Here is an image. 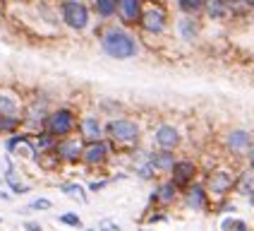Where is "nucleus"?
Masks as SVG:
<instances>
[{"instance_id":"nucleus-1","label":"nucleus","mask_w":254,"mask_h":231,"mask_svg":"<svg viewBox=\"0 0 254 231\" xmlns=\"http://www.w3.org/2000/svg\"><path fill=\"white\" fill-rule=\"evenodd\" d=\"M101 48H103L106 56L115 58V60L134 58L137 56V51H139V46H137V41H134V36L127 34L125 29H118V27L103 31V36H101Z\"/></svg>"},{"instance_id":"nucleus-2","label":"nucleus","mask_w":254,"mask_h":231,"mask_svg":"<svg viewBox=\"0 0 254 231\" xmlns=\"http://www.w3.org/2000/svg\"><path fill=\"white\" fill-rule=\"evenodd\" d=\"M77 128V116L72 109H56V111H51V114L46 116V120H43V130L46 132H51L56 140L60 137H67L72 130Z\"/></svg>"},{"instance_id":"nucleus-3","label":"nucleus","mask_w":254,"mask_h":231,"mask_svg":"<svg viewBox=\"0 0 254 231\" xmlns=\"http://www.w3.org/2000/svg\"><path fill=\"white\" fill-rule=\"evenodd\" d=\"M60 17L65 22V27L72 31H84L89 27V7L82 0H60Z\"/></svg>"},{"instance_id":"nucleus-4","label":"nucleus","mask_w":254,"mask_h":231,"mask_svg":"<svg viewBox=\"0 0 254 231\" xmlns=\"http://www.w3.org/2000/svg\"><path fill=\"white\" fill-rule=\"evenodd\" d=\"M106 135L120 144H132L139 140V125L127 118H115L106 125Z\"/></svg>"},{"instance_id":"nucleus-5","label":"nucleus","mask_w":254,"mask_h":231,"mask_svg":"<svg viewBox=\"0 0 254 231\" xmlns=\"http://www.w3.org/2000/svg\"><path fill=\"white\" fill-rule=\"evenodd\" d=\"M82 149H84V140L82 137H60L56 142V152L60 161H65V164H77V161H82Z\"/></svg>"},{"instance_id":"nucleus-6","label":"nucleus","mask_w":254,"mask_h":231,"mask_svg":"<svg viewBox=\"0 0 254 231\" xmlns=\"http://www.w3.org/2000/svg\"><path fill=\"white\" fill-rule=\"evenodd\" d=\"M48 114H51V111H48V101L41 99V97H36V99H31L27 104L24 116H22V125L43 128V120H46V116H48Z\"/></svg>"},{"instance_id":"nucleus-7","label":"nucleus","mask_w":254,"mask_h":231,"mask_svg":"<svg viewBox=\"0 0 254 231\" xmlns=\"http://www.w3.org/2000/svg\"><path fill=\"white\" fill-rule=\"evenodd\" d=\"M139 24L149 34H163L166 31V12L161 7H149L146 12H141Z\"/></svg>"},{"instance_id":"nucleus-8","label":"nucleus","mask_w":254,"mask_h":231,"mask_svg":"<svg viewBox=\"0 0 254 231\" xmlns=\"http://www.w3.org/2000/svg\"><path fill=\"white\" fill-rule=\"evenodd\" d=\"M111 154V147L103 142V140H96V142H89L82 149V161L86 166H101Z\"/></svg>"},{"instance_id":"nucleus-9","label":"nucleus","mask_w":254,"mask_h":231,"mask_svg":"<svg viewBox=\"0 0 254 231\" xmlns=\"http://www.w3.org/2000/svg\"><path fill=\"white\" fill-rule=\"evenodd\" d=\"M170 173H173V181H175V186H178V188H185V186H190V183L194 181L197 166H194V161L183 159V161H175V164H173Z\"/></svg>"},{"instance_id":"nucleus-10","label":"nucleus","mask_w":254,"mask_h":231,"mask_svg":"<svg viewBox=\"0 0 254 231\" xmlns=\"http://www.w3.org/2000/svg\"><path fill=\"white\" fill-rule=\"evenodd\" d=\"M79 132H82V140H84V142H96V140H103L106 128L99 123V118L84 116V118L79 120Z\"/></svg>"},{"instance_id":"nucleus-11","label":"nucleus","mask_w":254,"mask_h":231,"mask_svg":"<svg viewBox=\"0 0 254 231\" xmlns=\"http://www.w3.org/2000/svg\"><path fill=\"white\" fill-rule=\"evenodd\" d=\"M154 142L163 149H175L180 144V132L175 125H158L154 132Z\"/></svg>"},{"instance_id":"nucleus-12","label":"nucleus","mask_w":254,"mask_h":231,"mask_svg":"<svg viewBox=\"0 0 254 231\" xmlns=\"http://www.w3.org/2000/svg\"><path fill=\"white\" fill-rule=\"evenodd\" d=\"M141 2L144 0H118V14L125 24H137L139 22Z\"/></svg>"},{"instance_id":"nucleus-13","label":"nucleus","mask_w":254,"mask_h":231,"mask_svg":"<svg viewBox=\"0 0 254 231\" xmlns=\"http://www.w3.org/2000/svg\"><path fill=\"white\" fill-rule=\"evenodd\" d=\"M2 181L10 186V190H12L14 195H24V193H29V190H31L27 183H22V181H19L17 169L12 166V159H10V154H5V173H2Z\"/></svg>"},{"instance_id":"nucleus-14","label":"nucleus","mask_w":254,"mask_h":231,"mask_svg":"<svg viewBox=\"0 0 254 231\" xmlns=\"http://www.w3.org/2000/svg\"><path fill=\"white\" fill-rule=\"evenodd\" d=\"M233 186H235V178L228 171H213L211 178H209V190L216 195H226Z\"/></svg>"},{"instance_id":"nucleus-15","label":"nucleus","mask_w":254,"mask_h":231,"mask_svg":"<svg viewBox=\"0 0 254 231\" xmlns=\"http://www.w3.org/2000/svg\"><path fill=\"white\" fill-rule=\"evenodd\" d=\"M149 161H151V166H154L156 171H168L173 169V164H175V154L170 152V149H158L154 154H149Z\"/></svg>"},{"instance_id":"nucleus-16","label":"nucleus","mask_w":254,"mask_h":231,"mask_svg":"<svg viewBox=\"0 0 254 231\" xmlns=\"http://www.w3.org/2000/svg\"><path fill=\"white\" fill-rule=\"evenodd\" d=\"M185 205L190 210H204L206 205V188L204 186H190L185 193Z\"/></svg>"},{"instance_id":"nucleus-17","label":"nucleus","mask_w":254,"mask_h":231,"mask_svg":"<svg viewBox=\"0 0 254 231\" xmlns=\"http://www.w3.org/2000/svg\"><path fill=\"white\" fill-rule=\"evenodd\" d=\"M226 144L230 149H247L252 144V132H247V130H230L226 137Z\"/></svg>"},{"instance_id":"nucleus-18","label":"nucleus","mask_w":254,"mask_h":231,"mask_svg":"<svg viewBox=\"0 0 254 231\" xmlns=\"http://www.w3.org/2000/svg\"><path fill=\"white\" fill-rule=\"evenodd\" d=\"M178 31H180V36L187 39V41H194L199 34V24L197 19H194V14H185L183 19L178 22Z\"/></svg>"},{"instance_id":"nucleus-19","label":"nucleus","mask_w":254,"mask_h":231,"mask_svg":"<svg viewBox=\"0 0 254 231\" xmlns=\"http://www.w3.org/2000/svg\"><path fill=\"white\" fill-rule=\"evenodd\" d=\"M154 198L161 205H173L175 198H178V186H175V181H166V183H161V186L156 188Z\"/></svg>"},{"instance_id":"nucleus-20","label":"nucleus","mask_w":254,"mask_h":231,"mask_svg":"<svg viewBox=\"0 0 254 231\" xmlns=\"http://www.w3.org/2000/svg\"><path fill=\"white\" fill-rule=\"evenodd\" d=\"M0 114L2 116H19V101L10 92H0Z\"/></svg>"},{"instance_id":"nucleus-21","label":"nucleus","mask_w":254,"mask_h":231,"mask_svg":"<svg viewBox=\"0 0 254 231\" xmlns=\"http://www.w3.org/2000/svg\"><path fill=\"white\" fill-rule=\"evenodd\" d=\"M22 128V118L19 116H2L0 114V135H10Z\"/></svg>"},{"instance_id":"nucleus-22","label":"nucleus","mask_w":254,"mask_h":231,"mask_svg":"<svg viewBox=\"0 0 254 231\" xmlns=\"http://www.w3.org/2000/svg\"><path fill=\"white\" fill-rule=\"evenodd\" d=\"M204 10L211 14L213 19H218V17H223L228 12V5H226V0H206L204 2Z\"/></svg>"},{"instance_id":"nucleus-23","label":"nucleus","mask_w":254,"mask_h":231,"mask_svg":"<svg viewBox=\"0 0 254 231\" xmlns=\"http://www.w3.org/2000/svg\"><path fill=\"white\" fill-rule=\"evenodd\" d=\"M94 7H96L99 17H113L118 12V0H96Z\"/></svg>"},{"instance_id":"nucleus-24","label":"nucleus","mask_w":254,"mask_h":231,"mask_svg":"<svg viewBox=\"0 0 254 231\" xmlns=\"http://www.w3.org/2000/svg\"><path fill=\"white\" fill-rule=\"evenodd\" d=\"M178 2H180V10L185 14H199L204 10V2L206 0H178Z\"/></svg>"},{"instance_id":"nucleus-25","label":"nucleus","mask_w":254,"mask_h":231,"mask_svg":"<svg viewBox=\"0 0 254 231\" xmlns=\"http://www.w3.org/2000/svg\"><path fill=\"white\" fill-rule=\"evenodd\" d=\"M58 224H65V227H74V229H82V227H84V224H82V219H79V215H74V212L60 215V217H58Z\"/></svg>"},{"instance_id":"nucleus-26","label":"nucleus","mask_w":254,"mask_h":231,"mask_svg":"<svg viewBox=\"0 0 254 231\" xmlns=\"http://www.w3.org/2000/svg\"><path fill=\"white\" fill-rule=\"evenodd\" d=\"M60 190H63V193H67V195H72V198H79V200H86L84 188L79 186V183H63V186H60Z\"/></svg>"},{"instance_id":"nucleus-27","label":"nucleus","mask_w":254,"mask_h":231,"mask_svg":"<svg viewBox=\"0 0 254 231\" xmlns=\"http://www.w3.org/2000/svg\"><path fill=\"white\" fill-rule=\"evenodd\" d=\"M221 229H240V231H245L247 229V224H245L242 219H233V217H230V219H223V222H221Z\"/></svg>"},{"instance_id":"nucleus-28","label":"nucleus","mask_w":254,"mask_h":231,"mask_svg":"<svg viewBox=\"0 0 254 231\" xmlns=\"http://www.w3.org/2000/svg\"><path fill=\"white\" fill-rule=\"evenodd\" d=\"M29 207H31V210H51L53 202L48 200V198H36V200L29 202Z\"/></svg>"},{"instance_id":"nucleus-29","label":"nucleus","mask_w":254,"mask_h":231,"mask_svg":"<svg viewBox=\"0 0 254 231\" xmlns=\"http://www.w3.org/2000/svg\"><path fill=\"white\" fill-rule=\"evenodd\" d=\"M106 186H108V181H94V183L89 186V190H91V193H96V190H103Z\"/></svg>"},{"instance_id":"nucleus-30","label":"nucleus","mask_w":254,"mask_h":231,"mask_svg":"<svg viewBox=\"0 0 254 231\" xmlns=\"http://www.w3.org/2000/svg\"><path fill=\"white\" fill-rule=\"evenodd\" d=\"M24 229H29V231H41V224H36V222H27V224H24Z\"/></svg>"},{"instance_id":"nucleus-31","label":"nucleus","mask_w":254,"mask_h":231,"mask_svg":"<svg viewBox=\"0 0 254 231\" xmlns=\"http://www.w3.org/2000/svg\"><path fill=\"white\" fill-rule=\"evenodd\" d=\"M10 198H12V195H10V193H5V190H2V188H0V200H10Z\"/></svg>"},{"instance_id":"nucleus-32","label":"nucleus","mask_w":254,"mask_h":231,"mask_svg":"<svg viewBox=\"0 0 254 231\" xmlns=\"http://www.w3.org/2000/svg\"><path fill=\"white\" fill-rule=\"evenodd\" d=\"M2 14H5V2L0 0V19H2Z\"/></svg>"},{"instance_id":"nucleus-33","label":"nucleus","mask_w":254,"mask_h":231,"mask_svg":"<svg viewBox=\"0 0 254 231\" xmlns=\"http://www.w3.org/2000/svg\"><path fill=\"white\" fill-rule=\"evenodd\" d=\"M250 166H252V169H254V149H252V152H250Z\"/></svg>"},{"instance_id":"nucleus-34","label":"nucleus","mask_w":254,"mask_h":231,"mask_svg":"<svg viewBox=\"0 0 254 231\" xmlns=\"http://www.w3.org/2000/svg\"><path fill=\"white\" fill-rule=\"evenodd\" d=\"M245 5H250V7H254V0H245Z\"/></svg>"},{"instance_id":"nucleus-35","label":"nucleus","mask_w":254,"mask_h":231,"mask_svg":"<svg viewBox=\"0 0 254 231\" xmlns=\"http://www.w3.org/2000/svg\"><path fill=\"white\" fill-rule=\"evenodd\" d=\"M250 202H252V205H254V190H252V193H250Z\"/></svg>"},{"instance_id":"nucleus-36","label":"nucleus","mask_w":254,"mask_h":231,"mask_svg":"<svg viewBox=\"0 0 254 231\" xmlns=\"http://www.w3.org/2000/svg\"><path fill=\"white\" fill-rule=\"evenodd\" d=\"M14 2H31V0H14Z\"/></svg>"},{"instance_id":"nucleus-37","label":"nucleus","mask_w":254,"mask_h":231,"mask_svg":"<svg viewBox=\"0 0 254 231\" xmlns=\"http://www.w3.org/2000/svg\"><path fill=\"white\" fill-rule=\"evenodd\" d=\"M0 183H2V173H0Z\"/></svg>"},{"instance_id":"nucleus-38","label":"nucleus","mask_w":254,"mask_h":231,"mask_svg":"<svg viewBox=\"0 0 254 231\" xmlns=\"http://www.w3.org/2000/svg\"><path fill=\"white\" fill-rule=\"evenodd\" d=\"M0 224H2V222H0Z\"/></svg>"}]
</instances>
